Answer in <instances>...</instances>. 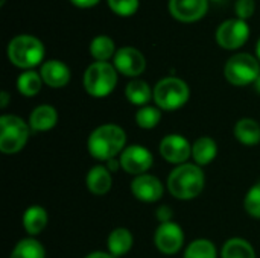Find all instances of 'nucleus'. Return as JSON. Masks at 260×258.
Returning <instances> with one entry per match:
<instances>
[{"instance_id": "f03ea898", "label": "nucleus", "mask_w": 260, "mask_h": 258, "mask_svg": "<svg viewBox=\"0 0 260 258\" xmlns=\"http://www.w3.org/2000/svg\"><path fill=\"white\" fill-rule=\"evenodd\" d=\"M206 186V175L195 163L177 166L168 176L169 193L180 201H190L201 195Z\"/></svg>"}, {"instance_id": "ddd939ff", "label": "nucleus", "mask_w": 260, "mask_h": 258, "mask_svg": "<svg viewBox=\"0 0 260 258\" xmlns=\"http://www.w3.org/2000/svg\"><path fill=\"white\" fill-rule=\"evenodd\" d=\"M131 193L134 195L136 199L152 204L161 199L165 189L158 178H155L154 175L145 173V175L136 176L131 181Z\"/></svg>"}, {"instance_id": "9b49d317", "label": "nucleus", "mask_w": 260, "mask_h": 258, "mask_svg": "<svg viewBox=\"0 0 260 258\" xmlns=\"http://www.w3.org/2000/svg\"><path fill=\"white\" fill-rule=\"evenodd\" d=\"M160 154L165 161L181 166L192 157V144L180 134H169L160 141Z\"/></svg>"}, {"instance_id": "aec40b11", "label": "nucleus", "mask_w": 260, "mask_h": 258, "mask_svg": "<svg viewBox=\"0 0 260 258\" xmlns=\"http://www.w3.org/2000/svg\"><path fill=\"white\" fill-rule=\"evenodd\" d=\"M218 155V144L212 137H200L192 144V158L197 166L210 164Z\"/></svg>"}, {"instance_id": "1a4fd4ad", "label": "nucleus", "mask_w": 260, "mask_h": 258, "mask_svg": "<svg viewBox=\"0 0 260 258\" xmlns=\"http://www.w3.org/2000/svg\"><path fill=\"white\" fill-rule=\"evenodd\" d=\"M120 166L122 169L134 176L145 175L154 163V157L149 149H146L142 144H133L123 149L120 154Z\"/></svg>"}, {"instance_id": "2f4dec72", "label": "nucleus", "mask_w": 260, "mask_h": 258, "mask_svg": "<svg viewBox=\"0 0 260 258\" xmlns=\"http://www.w3.org/2000/svg\"><path fill=\"white\" fill-rule=\"evenodd\" d=\"M157 217L161 224L165 222H171V217H172V211L169 210V207H160L157 210Z\"/></svg>"}, {"instance_id": "20e7f679", "label": "nucleus", "mask_w": 260, "mask_h": 258, "mask_svg": "<svg viewBox=\"0 0 260 258\" xmlns=\"http://www.w3.org/2000/svg\"><path fill=\"white\" fill-rule=\"evenodd\" d=\"M190 90L187 84L175 76L163 78L154 87V102L163 111H177L189 100Z\"/></svg>"}, {"instance_id": "473e14b6", "label": "nucleus", "mask_w": 260, "mask_h": 258, "mask_svg": "<svg viewBox=\"0 0 260 258\" xmlns=\"http://www.w3.org/2000/svg\"><path fill=\"white\" fill-rule=\"evenodd\" d=\"M75 6L78 8H91L94 6L99 0H70Z\"/></svg>"}, {"instance_id": "72a5a7b5", "label": "nucleus", "mask_w": 260, "mask_h": 258, "mask_svg": "<svg viewBox=\"0 0 260 258\" xmlns=\"http://www.w3.org/2000/svg\"><path fill=\"white\" fill-rule=\"evenodd\" d=\"M85 258H116V257H113L110 252H101V251H96V252L88 254Z\"/></svg>"}, {"instance_id": "7ed1b4c3", "label": "nucleus", "mask_w": 260, "mask_h": 258, "mask_svg": "<svg viewBox=\"0 0 260 258\" xmlns=\"http://www.w3.org/2000/svg\"><path fill=\"white\" fill-rule=\"evenodd\" d=\"M43 43L32 35H17L8 44V58L18 68H34L44 58Z\"/></svg>"}, {"instance_id": "f257e3e1", "label": "nucleus", "mask_w": 260, "mask_h": 258, "mask_svg": "<svg viewBox=\"0 0 260 258\" xmlns=\"http://www.w3.org/2000/svg\"><path fill=\"white\" fill-rule=\"evenodd\" d=\"M126 144V134L125 131L114 125L105 123L93 129L88 135L87 148L93 158L99 161H110L120 155Z\"/></svg>"}, {"instance_id": "c9c22d12", "label": "nucleus", "mask_w": 260, "mask_h": 258, "mask_svg": "<svg viewBox=\"0 0 260 258\" xmlns=\"http://www.w3.org/2000/svg\"><path fill=\"white\" fill-rule=\"evenodd\" d=\"M254 88H256V91L260 94V75L259 78L256 79V82H254Z\"/></svg>"}, {"instance_id": "cd10ccee", "label": "nucleus", "mask_w": 260, "mask_h": 258, "mask_svg": "<svg viewBox=\"0 0 260 258\" xmlns=\"http://www.w3.org/2000/svg\"><path fill=\"white\" fill-rule=\"evenodd\" d=\"M161 120V111L160 108L155 106H142L137 113H136V122L142 129H152L155 128Z\"/></svg>"}, {"instance_id": "f704fd0d", "label": "nucleus", "mask_w": 260, "mask_h": 258, "mask_svg": "<svg viewBox=\"0 0 260 258\" xmlns=\"http://www.w3.org/2000/svg\"><path fill=\"white\" fill-rule=\"evenodd\" d=\"M8 102H9V94H8L6 91H2V93H0V106H2V108H6Z\"/></svg>"}, {"instance_id": "f8f14e48", "label": "nucleus", "mask_w": 260, "mask_h": 258, "mask_svg": "<svg viewBox=\"0 0 260 258\" xmlns=\"http://www.w3.org/2000/svg\"><path fill=\"white\" fill-rule=\"evenodd\" d=\"M113 62L116 70L128 78H136L142 75L146 68V59L143 53L134 47L119 49L113 58Z\"/></svg>"}, {"instance_id": "b1692460", "label": "nucleus", "mask_w": 260, "mask_h": 258, "mask_svg": "<svg viewBox=\"0 0 260 258\" xmlns=\"http://www.w3.org/2000/svg\"><path fill=\"white\" fill-rule=\"evenodd\" d=\"M116 52L117 50H116L114 41L107 35L94 36L93 41L90 43V53L99 62H108V59L114 58Z\"/></svg>"}, {"instance_id": "39448f33", "label": "nucleus", "mask_w": 260, "mask_h": 258, "mask_svg": "<svg viewBox=\"0 0 260 258\" xmlns=\"http://www.w3.org/2000/svg\"><path fill=\"white\" fill-rule=\"evenodd\" d=\"M84 88L93 97H107L117 85V70L110 62H93L84 73Z\"/></svg>"}, {"instance_id": "4468645a", "label": "nucleus", "mask_w": 260, "mask_h": 258, "mask_svg": "<svg viewBox=\"0 0 260 258\" xmlns=\"http://www.w3.org/2000/svg\"><path fill=\"white\" fill-rule=\"evenodd\" d=\"M209 9L207 0H169V12L183 23L201 20Z\"/></svg>"}, {"instance_id": "4c0bfd02", "label": "nucleus", "mask_w": 260, "mask_h": 258, "mask_svg": "<svg viewBox=\"0 0 260 258\" xmlns=\"http://www.w3.org/2000/svg\"><path fill=\"white\" fill-rule=\"evenodd\" d=\"M0 3H2V5H3V3H5V0H0Z\"/></svg>"}, {"instance_id": "423d86ee", "label": "nucleus", "mask_w": 260, "mask_h": 258, "mask_svg": "<svg viewBox=\"0 0 260 258\" xmlns=\"http://www.w3.org/2000/svg\"><path fill=\"white\" fill-rule=\"evenodd\" d=\"M30 135V126L21 117L5 114L0 117V151L3 154L20 152Z\"/></svg>"}, {"instance_id": "4be33fe9", "label": "nucleus", "mask_w": 260, "mask_h": 258, "mask_svg": "<svg viewBox=\"0 0 260 258\" xmlns=\"http://www.w3.org/2000/svg\"><path fill=\"white\" fill-rule=\"evenodd\" d=\"M235 137L245 146L260 143V125L253 119H241L235 126Z\"/></svg>"}, {"instance_id": "6ab92c4d", "label": "nucleus", "mask_w": 260, "mask_h": 258, "mask_svg": "<svg viewBox=\"0 0 260 258\" xmlns=\"http://www.w3.org/2000/svg\"><path fill=\"white\" fill-rule=\"evenodd\" d=\"M49 214L40 205H30L23 213V228L29 236H38L47 227Z\"/></svg>"}, {"instance_id": "c85d7f7f", "label": "nucleus", "mask_w": 260, "mask_h": 258, "mask_svg": "<svg viewBox=\"0 0 260 258\" xmlns=\"http://www.w3.org/2000/svg\"><path fill=\"white\" fill-rule=\"evenodd\" d=\"M244 208L251 217L260 219V182L254 184L248 190V193L244 199Z\"/></svg>"}, {"instance_id": "412c9836", "label": "nucleus", "mask_w": 260, "mask_h": 258, "mask_svg": "<svg viewBox=\"0 0 260 258\" xmlns=\"http://www.w3.org/2000/svg\"><path fill=\"white\" fill-rule=\"evenodd\" d=\"M125 96L129 103L137 106H146L151 99H154V90H151L149 84L142 79L131 81L125 88Z\"/></svg>"}, {"instance_id": "7c9ffc66", "label": "nucleus", "mask_w": 260, "mask_h": 258, "mask_svg": "<svg viewBox=\"0 0 260 258\" xmlns=\"http://www.w3.org/2000/svg\"><path fill=\"white\" fill-rule=\"evenodd\" d=\"M254 9H256L254 0H236L235 11L238 14V18H241V20L250 18L254 14Z\"/></svg>"}, {"instance_id": "9d476101", "label": "nucleus", "mask_w": 260, "mask_h": 258, "mask_svg": "<svg viewBox=\"0 0 260 258\" xmlns=\"http://www.w3.org/2000/svg\"><path fill=\"white\" fill-rule=\"evenodd\" d=\"M154 245L161 254H166V255L177 254L184 245L183 228L172 220L160 224L154 234Z\"/></svg>"}, {"instance_id": "e433bc0d", "label": "nucleus", "mask_w": 260, "mask_h": 258, "mask_svg": "<svg viewBox=\"0 0 260 258\" xmlns=\"http://www.w3.org/2000/svg\"><path fill=\"white\" fill-rule=\"evenodd\" d=\"M256 55H257V59L260 61V38L259 41H257V44H256Z\"/></svg>"}, {"instance_id": "393cba45", "label": "nucleus", "mask_w": 260, "mask_h": 258, "mask_svg": "<svg viewBox=\"0 0 260 258\" xmlns=\"http://www.w3.org/2000/svg\"><path fill=\"white\" fill-rule=\"evenodd\" d=\"M9 258H46V249L37 239L27 237L15 245Z\"/></svg>"}, {"instance_id": "c756f323", "label": "nucleus", "mask_w": 260, "mask_h": 258, "mask_svg": "<svg viewBox=\"0 0 260 258\" xmlns=\"http://www.w3.org/2000/svg\"><path fill=\"white\" fill-rule=\"evenodd\" d=\"M113 12L122 17L133 15L139 9V0H107Z\"/></svg>"}, {"instance_id": "a211bd4d", "label": "nucleus", "mask_w": 260, "mask_h": 258, "mask_svg": "<svg viewBox=\"0 0 260 258\" xmlns=\"http://www.w3.org/2000/svg\"><path fill=\"white\" fill-rule=\"evenodd\" d=\"M133 245H134V237H133L131 231L126 228L113 230L107 240L108 252L116 258L123 257L125 254H128L131 251Z\"/></svg>"}, {"instance_id": "0eeeda50", "label": "nucleus", "mask_w": 260, "mask_h": 258, "mask_svg": "<svg viewBox=\"0 0 260 258\" xmlns=\"http://www.w3.org/2000/svg\"><path fill=\"white\" fill-rule=\"evenodd\" d=\"M260 61L250 53L233 55L224 68V75L232 85L244 87L254 84L260 75Z\"/></svg>"}, {"instance_id": "a878e982", "label": "nucleus", "mask_w": 260, "mask_h": 258, "mask_svg": "<svg viewBox=\"0 0 260 258\" xmlns=\"http://www.w3.org/2000/svg\"><path fill=\"white\" fill-rule=\"evenodd\" d=\"M41 85H43V78L40 73L34 70L23 71L17 79V90L20 91V94L26 97L37 96L41 90Z\"/></svg>"}, {"instance_id": "bb28decb", "label": "nucleus", "mask_w": 260, "mask_h": 258, "mask_svg": "<svg viewBox=\"0 0 260 258\" xmlns=\"http://www.w3.org/2000/svg\"><path fill=\"white\" fill-rule=\"evenodd\" d=\"M218 251L213 242L207 239L193 240L184 251V258H216Z\"/></svg>"}, {"instance_id": "6e6552de", "label": "nucleus", "mask_w": 260, "mask_h": 258, "mask_svg": "<svg viewBox=\"0 0 260 258\" xmlns=\"http://www.w3.org/2000/svg\"><path fill=\"white\" fill-rule=\"evenodd\" d=\"M250 38V26L245 20L229 18L216 29V43L227 50L242 47Z\"/></svg>"}, {"instance_id": "dca6fc26", "label": "nucleus", "mask_w": 260, "mask_h": 258, "mask_svg": "<svg viewBox=\"0 0 260 258\" xmlns=\"http://www.w3.org/2000/svg\"><path fill=\"white\" fill-rule=\"evenodd\" d=\"M85 184H87V189L93 195L104 196L111 190V186H113L111 172L105 166H94L88 170L85 176Z\"/></svg>"}, {"instance_id": "f3484780", "label": "nucleus", "mask_w": 260, "mask_h": 258, "mask_svg": "<svg viewBox=\"0 0 260 258\" xmlns=\"http://www.w3.org/2000/svg\"><path fill=\"white\" fill-rule=\"evenodd\" d=\"M58 122V113L52 105L37 106L29 117V126L35 132H46L55 128Z\"/></svg>"}, {"instance_id": "5701e85b", "label": "nucleus", "mask_w": 260, "mask_h": 258, "mask_svg": "<svg viewBox=\"0 0 260 258\" xmlns=\"http://www.w3.org/2000/svg\"><path fill=\"white\" fill-rule=\"evenodd\" d=\"M221 258H256V251L248 240L235 237L224 243Z\"/></svg>"}, {"instance_id": "2eb2a0df", "label": "nucleus", "mask_w": 260, "mask_h": 258, "mask_svg": "<svg viewBox=\"0 0 260 258\" xmlns=\"http://www.w3.org/2000/svg\"><path fill=\"white\" fill-rule=\"evenodd\" d=\"M40 75L43 82L52 88H62L70 81V68L58 59H49L41 65Z\"/></svg>"}]
</instances>
